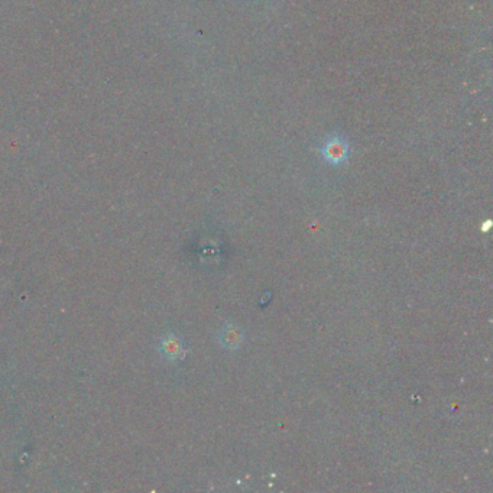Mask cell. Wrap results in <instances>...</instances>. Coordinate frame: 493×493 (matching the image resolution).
I'll list each match as a JSON object with an SVG mask.
<instances>
[{
    "label": "cell",
    "mask_w": 493,
    "mask_h": 493,
    "mask_svg": "<svg viewBox=\"0 0 493 493\" xmlns=\"http://www.w3.org/2000/svg\"><path fill=\"white\" fill-rule=\"evenodd\" d=\"M217 340L222 347L227 350H236L243 344L244 333L234 323H226L217 333Z\"/></svg>",
    "instance_id": "7a4b0ae2"
},
{
    "label": "cell",
    "mask_w": 493,
    "mask_h": 493,
    "mask_svg": "<svg viewBox=\"0 0 493 493\" xmlns=\"http://www.w3.org/2000/svg\"><path fill=\"white\" fill-rule=\"evenodd\" d=\"M320 154L327 164L339 166L347 162L350 157V145L343 136L333 135L323 144Z\"/></svg>",
    "instance_id": "6da1fadb"
},
{
    "label": "cell",
    "mask_w": 493,
    "mask_h": 493,
    "mask_svg": "<svg viewBox=\"0 0 493 493\" xmlns=\"http://www.w3.org/2000/svg\"><path fill=\"white\" fill-rule=\"evenodd\" d=\"M159 350L166 361H178L186 355L183 341L175 334H166L159 343Z\"/></svg>",
    "instance_id": "3957f363"
}]
</instances>
